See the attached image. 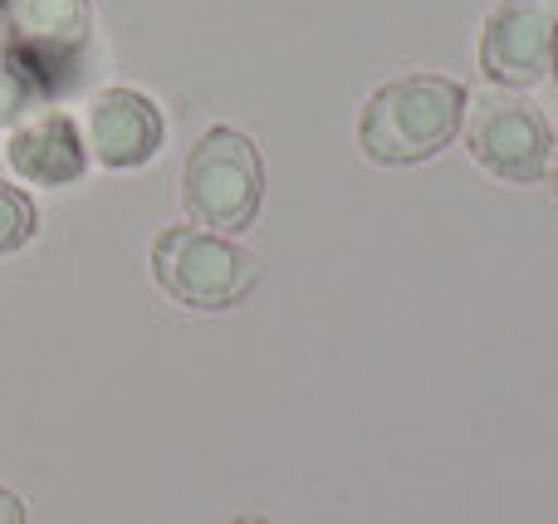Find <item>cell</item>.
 <instances>
[{"label": "cell", "instance_id": "cell-12", "mask_svg": "<svg viewBox=\"0 0 558 524\" xmlns=\"http://www.w3.org/2000/svg\"><path fill=\"white\" fill-rule=\"evenodd\" d=\"M544 176H549V186H554V192H558V143H554V157H549V172H544Z\"/></svg>", "mask_w": 558, "mask_h": 524}, {"label": "cell", "instance_id": "cell-13", "mask_svg": "<svg viewBox=\"0 0 558 524\" xmlns=\"http://www.w3.org/2000/svg\"><path fill=\"white\" fill-rule=\"evenodd\" d=\"M226 524H275V520H260V515H241V520H226Z\"/></svg>", "mask_w": 558, "mask_h": 524}, {"label": "cell", "instance_id": "cell-3", "mask_svg": "<svg viewBox=\"0 0 558 524\" xmlns=\"http://www.w3.org/2000/svg\"><path fill=\"white\" fill-rule=\"evenodd\" d=\"M153 280L182 309L221 314L260 284V260L202 226H167L153 241Z\"/></svg>", "mask_w": 558, "mask_h": 524}, {"label": "cell", "instance_id": "cell-1", "mask_svg": "<svg viewBox=\"0 0 558 524\" xmlns=\"http://www.w3.org/2000/svg\"><path fill=\"white\" fill-rule=\"evenodd\" d=\"M465 108H471V94H465L461 78L446 74L387 78L357 108V153L377 167L432 162L456 143Z\"/></svg>", "mask_w": 558, "mask_h": 524}, {"label": "cell", "instance_id": "cell-2", "mask_svg": "<svg viewBox=\"0 0 558 524\" xmlns=\"http://www.w3.org/2000/svg\"><path fill=\"white\" fill-rule=\"evenodd\" d=\"M182 206L202 231H251L265 206V157L241 127H206L182 167Z\"/></svg>", "mask_w": 558, "mask_h": 524}, {"label": "cell", "instance_id": "cell-5", "mask_svg": "<svg viewBox=\"0 0 558 524\" xmlns=\"http://www.w3.org/2000/svg\"><path fill=\"white\" fill-rule=\"evenodd\" d=\"M558 0H500L481 25V74L500 88H534L554 74Z\"/></svg>", "mask_w": 558, "mask_h": 524}, {"label": "cell", "instance_id": "cell-10", "mask_svg": "<svg viewBox=\"0 0 558 524\" xmlns=\"http://www.w3.org/2000/svg\"><path fill=\"white\" fill-rule=\"evenodd\" d=\"M35 231H39V211H35V202H29V196L20 192V186L0 182V255L25 251V245L35 241Z\"/></svg>", "mask_w": 558, "mask_h": 524}, {"label": "cell", "instance_id": "cell-8", "mask_svg": "<svg viewBox=\"0 0 558 524\" xmlns=\"http://www.w3.org/2000/svg\"><path fill=\"white\" fill-rule=\"evenodd\" d=\"M5 162L29 186H69L88 172V143L74 118L49 108V113L25 118V123L10 127Z\"/></svg>", "mask_w": 558, "mask_h": 524}, {"label": "cell", "instance_id": "cell-6", "mask_svg": "<svg viewBox=\"0 0 558 524\" xmlns=\"http://www.w3.org/2000/svg\"><path fill=\"white\" fill-rule=\"evenodd\" d=\"M465 147L490 176L514 186H534L549 172L554 157V127L534 103L520 98H495L465 127Z\"/></svg>", "mask_w": 558, "mask_h": 524}, {"label": "cell", "instance_id": "cell-4", "mask_svg": "<svg viewBox=\"0 0 558 524\" xmlns=\"http://www.w3.org/2000/svg\"><path fill=\"white\" fill-rule=\"evenodd\" d=\"M94 39L88 0H0V49L39 84L45 103L78 84Z\"/></svg>", "mask_w": 558, "mask_h": 524}, {"label": "cell", "instance_id": "cell-9", "mask_svg": "<svg viewBox=\"0 0 558 524\" xmlns=\"http://www.w3.org/2000/svg\"><path fill=\"white\" fill-rule=\"evenodd\" d=\"M29 108H45V94H39V84L25 74V64H15V59L0 49V127L25 123Z\"/></svg>", "mask_w": 558, "mask_h": 524}, {"label": "cell", "instance_id": "cell-11", "mask_svg": "<svg viewBox=\"0 0 558 524\" xmlns=\"http://www.w3.org/2000/svg\"><path fill=\"white\" fill-rule=\"evenodd\" d=\"M0 524H29L25 500H20L15 490H5V486H0Z\"/></svg>", "mask_w": 558, "mask_h": 524}, {"label": "cell", "instance_id": "cell-7", "mask_svg": "<svg viewBox=\"0 0 558 524\" xmlns=\"http://www.w3.org/2000/svg\"><path fill=\"white\" fill-rule=\"evenodd\" d=\"M167 118L157 108V98H147L143 88H98L88 103V157H98V167L108 172H133L147 167L162 153Z\"/></svg>", "mask_w": 558, "mask_h": 524}, {"label": "cell", "instance_id": "cell-14", "mask_svg": "<svg viewBox=\"0 0 558 524\" xmlns=\"http://www.w3.org/2000/svg\"><path fill=\"white\" fill-rule=\"evenodd\" d=\"M554 78H558V54H554Z\"/></svg>", "mask_w": 558, "mask_h": 524}]
</instances>
